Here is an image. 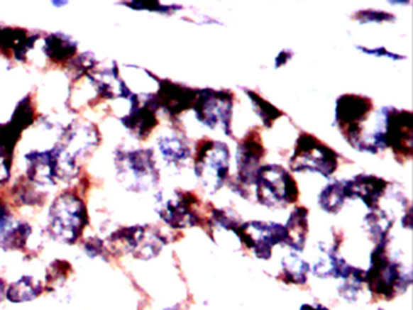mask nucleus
Instances as JSON below:
<instances>
[{
    "instance_id": "f257e3e1",
    "label": "nucleus",
    "mask_w": 413,
    "mask_h": 310,
    "mask_svg": "<svg viewBox=\"0 0 413 310\" xmlns=\"http://www.w3.org/2000/svg\"><path fill=\"white\" fill-rule=\"evenodd\" d=\"M370 153L390 148L402 162L413 154V116L409 111L395 107H383L376 113V128L368 135Z\"/></svg>"
},
{
    "instance_id": "f03ea898",
    "label": "nucleus",
    "mask_w": 413,
    "mask_h": 310,
    "mask_svg": "<svg viewBox=\"0 0 413 310\" xmlns=\"http://www.w3.org/2000/svg\"><path fill=\"white\" fill-rule=\"evenodd\" d=\"M89 223L87 206L75 193L66 192L55 199L49 209L48 232L63 244H75Z\"/></svg>"
},
{
    "instance_id": "7ed1b4c3",
    "label": "nucleus",
    "mask_w": 413,
    "mask_h": 310,
    "mask_svg": "<svg viewBox=\"0 0 413 310\" xmlns=\"http://www.w3.org/2000/svg\"><path fill=\"white\" fill-rule=\"evenodd\" d=\"M231 150L224 142L204 138L197 143L195 176L209 194H215L229 177Z\"/></svg>"
},
{
    "instance_id": "20e7f679",
    "label": "nucleus",
    "mask_w": 413,
    "mask_h": 310,
    "mask_svg": "<svg viewBox=\"0 0 413 310\" xmlns=\"http://www.w3.org/2000/svg\"><path fill=\"white\" fill-rule=\"evenodd\" d=\"M257 201L270 209H282L297 203V181L289 171L277 164L260 166L255 183Z\"/></svg>"
},
{
    "instance_id": "39448f33",
    "label": "nucleus",
    "mask_w": 413,
    "mask_h": 310,
    "mask_svg": "<svg viewBox=\"0 0 413 310\" xmlns=\"http://www.w3.org/2000/svg\"><path fill=\"white\" fill-rule=\"evenodd\" d=\"M116 169L118 179L128 191H148L159 182V170L152 149L116 152Z\"/></svg>"
},
{
    "instance_id": "423d86ee",
    "label": "nucleus",
    "mask_w": 413,
    "mask_h": 310,
    "mask_svg": "<svg viewBox=\"0 0 413 310\" xmlns=\"http://www.w3.org/2000/svg\"><path fill=\"white\" fill-rule=\"evenodd\" d=\"M373 111V102L368 96L347 94L336 101L335 124L346 141L360 152H364V123Z\"/></svg>"
},
{
    "instance_id": "0eeeda50",
    "label": "nucleus",
    "mask_w": 413,
    "mask_h": 310,
    "mask_svg": "<svg viewBox=\"0 0 413 310\" xmlns=\"http://www.w3.org/2000/svg\"><path fill=\"white\" fill-rule=\"evenodd\" d=\"M289 167L294 172H315L330 178L338 167V154L313 135L302 133L290 157Z\"/></svg>"
},
{
    "instance_id": "6e6552de",
    "label": "nucleus",
    "mask_w": 413,
    "mask_h": 310,
    "mask_svg": "<svg viewBox=\"0 0 413 310\" xmlns=\"http://www.w3.org/2000/svg\"><path fill=\"white\" fill-rule=\"evenodd\" d=\"M236 96L229 90H215L211 87L199 89L195 99V116L206 128H221L227 136L233 137L231 116Z\"/></svg>"
},
{
    "instance_id": "1a4fd4ad",
    "label": "nucleus",
    "mask_w": 413,
    "mask_h": 310,
    "mask_svg": "<svg viewBox=\"0 0 413 310\" xmlns=\"http://www.w3.org/2000/svg\"><path fill=\"white\" fill-rule=\"evenodd\" d=\"M157 204L160 218L175 229L203 226L205 222L200 214L202 200L193 192L174 191L166 199L159 193Z\"/></svg>"
},
{
    "instance_id": "9d476101",
    "label": "nucleus",
    "mask_w": 413,
    "mask_h": 310,
    "mask_svg": "<svg viewBox=\"0 0 413 310\" xmlns=\"http://www.w3.org/2000/svg\"><path fill=\"white\" fill-rule=\"evenodd\" d=\"M34 119V111L29 97L17 104L11 119L0 126V182L8 181L11 172L13 155L21 133Z\"/></svg>"
},
{
    "instance_id": "9b49d317",
    "label": "nucleus",
    "mask_w": 413,
    "mask_h": 310,
    "mask_svg": "<svg viewBox=\"0 0 413 310\" xmlns=\"http://www.w3.org/2000/svg\"><path fill=\"white\" fill-rule=\"evenodd\" d=\"M240 241L250 248L260 260H269L275 245H285L286 232L284 226L274 222L253 221L240 224L236 232Z\"/></svg>"
},
{
    "instance_id": "f8f14e48",
    "label": "nucleus",
    "mask_w": 413,
    "mask_h": 310,
    "mask_svg": "<svg viewBox=\"0 0 413 310\" xmlns=\"http://www.w3.org/2000/svg\"><path fill=\"white\" fill-rule=\"evenodd\" d=\"M113 243H119L125 251L138 260H150L158 256L166 239L150 226L123 228L111 236Z\"/></svg>"
},
{
    "instance_id": "ddd939ff",
    "label": "nucleus",
    "mask_w": 413,
    "mask_h": 310,
    "mask_svg": "<svg viewBox=\"0 0 413 310\" xmlns=\"http://www.w3.org/2000/svg\"><path fill=\"white\" fill-rule=\"evenodd\" d=\"M265 148L262 143L258 128H253L238 143L236 147V169L238 182L244 187L253 186L260 169V162L265 157Z\"/></svg>"
},
{
    "instance_id": "4468645a",
    "label": "nucleus",
    "mask_w": 413,
    "mask_h": 310,
    "mask_svg": "<svg viewBox=\"0 0 413 310\" xmlns=\"http://www.w3.org/2000/svg\"><path fill=\"white\" fill-rule=\"evenodd\" d=\"M153 78L159 83L158 92L153 94L158 109H163L166 114L175 118L193 109L199 89L175 83L169 79H158L154 75Z\"/></svg>"
},
{
    "instance_id": "2eb2a0df",
    "label": "nucleus",
    "mask_w": 413,
    "mask_h": 310,
    "mask_svg": "<svg viewBox=\"0 0 413 310\" xmlns=\"http://www.w3.org/2000/svg\"><path fill=\"white\" fill-rule=\"evenodd\" d=\"M130 104L131 107L128 116L120 120L133 136L145 140L159 123L157 118L159 109L154 101L153 94L145 96L143 99H141L140 96L135 94Z\"/></svg>"
},
{
    "instance_id": "dca6fc26",
    "label": "nucleus",
    "mask_w": 413,
    "mask_h": 310,
    "mask_svg": "<svg viewBox=\"0 0 413 310\" xmlns=\"http://www.w3.org/2000/svg\"><path fill=\"white\" fill-rule=\"evenodd\" d=\"M343 183L347 199L359 198L371 211L380 210V199L389 187L385 179L375 175H358Z\"/></svg>"
},
{
    "instance_id": "f3484780",
    "label": "nucleus",
    "mask_w": 413,
    "mask_h": 310,
    "mask_svg": "<svg viewBox=\"0 0 413 310\" xmlns=\"http://www.w3.org/2000/svg\"><path fill=\"white\" fill-rule=\"evenodd\" d=\"M27 177L37 186H55L57 181V171L53 150H34L26 155Z\"/></svg>"
},
{
    "instance_id": "a211bd4d",
    "label": "nucleus",
    "mask_w": 413,
    "mask_h": 310,
    "mask_svg": "<svg viewBox=\"0 0 413 310\" xmlns=\"http://www.w3.org/2000/svg\"><path fill=\"white\" fill-rule=\"evenodd\" d=\"M38 35L29 34L26 29L4 27L0 28V50L3 54H11L16 61H23L32 50Z\"/></svg>"
},
{
    "instance_id": "6ab92c4d",
    "label": "nucleus",
    "mask_w": 413,
    "mask_h": 310,
    "mask_svg": "<svg viewBox=\"0 0 413 310\" xmlns=\"http://www.w3.org/2000/svg\"><path fill=\"white\" fill-rule=\"evenodd\" d=\"M32 228L27 222L15 221L10 214L0 218V248L16 250L27 243Z\"/></svg>"
},
{
    "instance_id": "aec40b11",
    "label": "nucleus",
    "mask_w": 413,
    "mask_h": 310,
    "mask_svg": "<svg viewBox=\"0 0 413 310\" xmlns=\"http://www.w3.org/2000/svg\"><path fill=\"white\" fill-rule=\"evenodd\" d=\"M308 212L307 207H296L284 226L286 232L285 245H289L294 251H302L304 248L308 234Z\"/></svg>"
},
{
    "instance_id": "412c9836",
    "label": "nucleus",
    "mask_w": 413,
    "mask_h": 310,
    "mask_svg": "<svg viewBox=\"0 0 413 310\" xmlns=\"http://www.w3.org/2000/svg\"><path fill=\"white\" fill-rule=\"evenodd\" d=\"M158 145L163 159L169 165L181 167L192 155L190 147L183 137L178 135H167L161 136L158 140Z\"/></svg>"
},
{
    "instance_id": "4be33fe9",
    "label": "nucleus",
    "mask_w": 413,
    "mask_h": 310,
    "mask_svg": "<svg viewBox=\"0 0 413 310\" xmlns=\"http://www.w3.org/2000/svg\"><path fill=\"white\" fill-rule=\"evenodd\" d=\"M78 43L63 33L49 34L45 38L44 52L55 63H63L77 54Z\"/></svg>"
},
{
    "instance_id": "5701e85b",
    "label": "nucleus",
    "mask_w": 413,
    "mask_h": 310,
    "mask_svg": "<svg viewBox=\"0 0 413 310\" xmlns=\"http://www.w3.org/2000/svg\"><path fill=\"white\" fill-rule=\"evenodd\" d=\"M43 292V285L34 277L25 275L5 289V297L13 303H26L34 301Z\"/></svg>"
},
{
    "instance_id": "b1692460",
    "label": "nucleus",
    "mask_w": 413,
    "mask_h": 310,
    "mask_svg": "<svg viewBox=\"0 0 413 310\" xmlns=\"http://www.w3.org/2000/svg\"><path fill=\"white\" fill-rule=\"evenodd\" d=\"M347 200L346 191H344L343 181H335L322 189L319 194V205L324 211L329 212L331 215H336L341 211L344 203Z\"/></svg>"
},
{
    "instance_id": "393cba45",
    "label": "nucleus",
    "mask_w": 413,
    "mask_h": 310,
    "mask_svg": "<svg viewBox=\"0 0 413 310\" xmlns=\"http://www.w3.org/2000/svg\"><path fill=\"white\" fill-rule=\"evenodd\" d=\"M395 218H392L387 212L382 210L371 211L365 216V226L368 228V232L371 234L372 238L376 240L377 244L387 240L389 231L392 229Z\"/></svg>"
},
{
    "instance_id": "a878e982",
    "label": "nucleus",
    "mask_w": 413,
    "mask_h": 310,
    "mask_svg": "<svg viewBox=\"0 0 413 310\" xmlns=\"http://www.w3.org/2000/svg\"><path fill=\"white\" fill-rule=\"evenodd\" d=\"M243 90L248 95L250 101L253 102V109H255L257 116H260L265 128H272L275 120L284 116V113L281 112L280 109H277V107H274L273 104H269L267 99H263L257 92L248 90V89H243Z\"/></svg>"
},
{
    "instance_id": "bb28decb",
    "label": "nucleus",
    "mask_w": 413,
    "mask_h": 310,
    "mask_svg": "<svg viewBox=\"0 0 413 310\" xmlns=\"http://www.w3.org/2000/svg\"><path fill=\"white\" fill-rule=\"evenodd\" d=\"M282 279L285 282L304 284L307 282L309 265L301 260L296 253H290L282 260Z\"/></svg>"
},
{
    "instance_id": "cd10ccee",
    "label": "nucleus",
    "mask_w": 413,
    "mask_h": 310,
    "mask_svg": "<svg viewBox=\"0 0 413 310\" xmlns=\"http://www.w3.org/2000/svg\"><path fill=\"white\" fill-rule=\"evenodd\" d=\"M31 182H22V184H17L15 187V196L18 198V201L23 204V205H34L39 201L42 203L40 199V193L34 189L33 186H31Z\"/></svg>"
},
{
    "instance_id": "c85d7f7f",
    "label": "nucleus",
    "mask_w": 413,
    "mask_h": 310,
    "mask_svg": "<svg viewBox=\"0 0 413 310\" xmlns=\"http://www.w3.org/2000/svg\"><path fill=\"white\" fill-rule=\"evenodd\" d=\"M356 21L360 23H370V22H392L395 21V16L392 13L380 11V10H361L354 13Z\"/></svg>"
},
{
    "instance_id": "c756f323",
    "label": "nucleus",
    "mask_w": 413,
    "mask_h": 310,
    "mask_svg": "<svg viewBox=\"0 0 413 310\" xmlns=\"http://www.w3.org/2000/svg\"><path fill=\"white\" fill-rule=\"evenodd\" d=\"M70 265L65 261H55L48 272V285L51 286V289L55 286L62 285L67 277V272L70 270Z\"/></svg>"
},
{
    "instance_id": "7c9ffc66",
    "label": "nucleus",
    "mask_w": 413,
    "mask_h": 310,
    "mask_svg": "<svg viewBox=\"0 0 413 310\" xmlns=\"http://www.w3.org/2000/svg\"><path fill=\"white\" fill-rule=\"evenodd\" d=\"M124 5L135 10H148V11H157V13H170L172 9H180L177 5H163L159 1H133L125 3Z\"/></svg>"
},
{
    "instance_id": "2f4dec72",
    "label": "nucleus",
    "mask_w": 413,
    "mask_h": 310,
    "mask_svg": "<svg viewBox=\"0 0 413 310\" xmlns=\"http://www.w3.org/2000/svg\"><path fill=\"white\" fill-rule=\"evenodd\" d=\"M356 48L360 51L365 52V54L375 55L377 57H388L392 58V60H402V58H405L404 56H400V55L392 54L385 48H377V49H368V48H364V46H356Z\"/></svg>"
},
{
    "instance_id": "473e14b6",
    "label": "nucleus",
    "mask_w": 413,
    "mask_h": 310,
    "mask_svg": "<svg viewBox=\"0 0 413 310\" xmlns=\"http://www.w3.org/2000/svg\"><path fill=\"white\" fill-rule=\"evenodd\" d=\"M84 248H85V253H87V256H102V253L104 251V245L101 240L95 238V239L87 240Z\"/></svg>"
},
{
    "instance_id": "72a5a7b5",
    "label": "nucleus",
    "mask_w": 413,
    "mask_h": 310,
    "mask_svg": "<svg viewBox=\"0 0 413 310\" xmlns=\"http://www.w3.org/2000/svg\"><path fill=\"white\" fill-rule=\"evenodd\" d=\"M292 56H294V52L291 50H282L280 54L277 55V60H275V67L279 68V67L284 66L289 60L292 58Z\"/></svg>"
},
{
    "instance_id": "f704fd0d",
    "label": "nucleus",
    "mask_w": 413,
    "mask_h": 310,
    "mask_svg": "<svg viewBox=\"0 0 413 310\" xmlns=\"http://www.w3.org/2000/svg\"><path fill=\"white\" fill-rule=\"evenodd\" d=\"M301 310H327L326 308H324L321 306H310V304H307V306H303Z\"/></svg>"
},
{
    "instance_id": "c9c22d12",
    "label": "nucleus",
    "mask_w": 413,
    "mask_h": 310,
    "mask_svg": "<svg viewBox=\"0 0 413 310\" xmlns=\"http://www.w3.org/2000/svg\"><path fill=\"white\" fill-rule=\"evenodd\" d=\"M9 212L6 210V206H5L4 203L0 200V218H3L5 215H8Z\"/></svg>"
},
{
    "instance_id": "e433bc0d",
    "label": "nucleus",
    "mask_w": 413,
    "mask_h": 310,
    "mask_svg": "<svg viewBox=\"0 0 413 310\" xmlns=\"http://www.w3.org/2000/svg\"><path fill=\"white\" fill-rule=\"evenodd\" d=\"M5 296V285L4 282L0 279V302L3 301V298Z\"/></svg>"
},
{
    "instance_id": "4c0bfd02",
    "label": "nucleus",
    "mask_w": 413,
    "mask_h": 310,
    "mask_svg": "<svg viewBox=\"0 0 413 310\" xmlns=\"http://www.w3.org/2000/svg\"><path fill=\"white\" fill-rule=\"evenodd\" d=\"M165 310H176V308H171V309H165Z\"/></svg>"
}]
</instances>
